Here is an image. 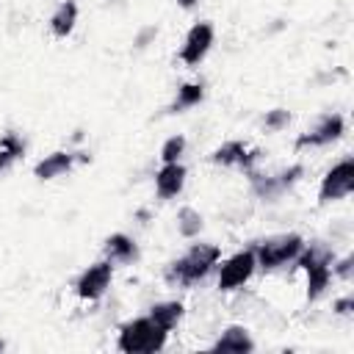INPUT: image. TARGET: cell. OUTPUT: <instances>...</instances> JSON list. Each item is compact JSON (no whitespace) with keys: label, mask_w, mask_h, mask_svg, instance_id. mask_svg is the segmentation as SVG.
Segmentation results:
<instances>
[{"label":"cell","mask_w":354,"mask_h":354,"mask_svg":"<svg viewBox=\"0 0 354 354\" xmlns=\"http://www.w3.org/2000/svg\"><path fill=\"white\" fill-rule=\"evenodd\" d=\"M202 100H205V86H202V83H183V86L177 88L174 102H171V111L177 113V111L194 108V105H199Z\"/></svg>","instance_id":"obj_18"},{"label":"cell","mask_w":354,"mask_h":354,"mask_svg":"<svg viewBox=\"0 0 354 354\" xmlns=\"http://www.w3.org/2000/svg\"><path fill=\"white\" fill-rule=\"evenodd\" d=\"M19 158H25V141L14 130L3 133V138H0V174L8 171Z\"/></svg>","instance_id":"obj_16"},{"label":"cell","mask_w":354,"mask_h":354,"mask_svg":"<svg viewBox=\"0 0 354 354\" xmlns=\"http://www.w3.org/2000/svg\"><path fill=\"white\" fill-rule=\"evenodd\" d=\"M343 130H346V119L340 113H326V116H321L315 122L313 130H307V133H301L296 138V149H304V147H326V144L337 141L343 136Z\"/></svg>","instance_id":"obj_8"},{"label":"cell","mask_w":354,"mask_h":354,"mask_svg":"<svg viewBox=\"0 0 354 354\" xmlns=\"http://www.w3.org/2000/svg\"><path fill=\"white\" fill-rule=\"evenodd\" d=\"M155 36H158V28H155V25L144 28V30H141V33L136 36V47H138V50H141V47H147V44H149V41H152Z\"/></svg>","instance_id":"obj_24"},{"label":"cell","mask_w":354,"mask_h":354,"mask_svg":"<svg viewBox=\"0 0 354 354\" xmlns=\"http://www.w3.org/2000/svg\"><path fill=\"white\" fill-rule=\"evenodd\" d=\"M196 3H199V0H177V6H180V8H185V11H191Z\"/></svg>","instance_id":"obj_25"},{"label":"cell","mask_w":354,"mask_h":354,"mask_svg":"<svg viewBox=\"0 0 354 354\" xmlns=\"http://www.w3.org/2000/svg\"><path fill=\"white\" fill-rule=\"evenodd\" d=\"M185 136H171V138H166L163 141V147H160V163H177L180 158H183V152H185Z\"/></svg>","instance_id":"obj_20"},{"label":"cell","mask_w":354,"mask_h":354,"mask_svg":"<svg viewBox=\"0 0 354 354\" xmlns=\"http://www.w3.org/2000/svg\"><path fill=\"white\" fill-rule=\"evenodd\" d=\"M75 160H77V155H72V152H66V149H55V152L44 155V158L33 166V177H36V180H55V177L66 174V171L75 166Z\"/></svg>","instance_id":"obj_11"},{"label":"cell","mask_w":354,"mask_h":354,"mask_svg":"<svg viewBox=\"0 0 354 354\" xmlns=\"http://www.w3.org/2000/svg\"><path fill=\"white\" fill-rule=\"evenodd\" d=\"M210 348L213 351H235V354H243V351H254V340H252V335H249L246 326H227Z\"/></svg>","instance_id":"obj_13"},{"label":"cell","mask_w":354,"mask_h":354,"mask_svg":"<svg viewBox=\"0 0 354 354\" xmlns=\"http://www.w3.org/2000/svg\"><path fill=\"white\" fill-rule=\"evenodd\" d=\"M102 252H105V260H111L113 266H124V263H133L138 257V246L130 235L124 232H113L105 238L102 243Z\"/></svg>","instance_id":"obj_12"},{"label":"cell","mask_w":354,"mask_h":354,"mask_svg":"<svg viewBox=\"0 0 354 354\" xmlns=\"http://www.w3.org/2000/svg\"><path fill=\"white\" fill-rule=\"evenodd\" d=\"M111 279H113V263L111 260H97L91 263L75 282V293L83 299V301H97L100 296H105V290L111 288Z\"/></svg>","instance_id":"obj_6"},{"label":"cell","mask_w":354,"mask_h":354,"mask_svg":"<svg viewBox=\"0 0 354 354\" xmlns=\"http://www.w3.org/2000/svg\"><path fill=\"white\" fill-rule=\"evenodd\" d=\"M185 166L177 160V163H160V169L155 171V194L160 199H174L183 185H185Z\"/></svg>","instance_id":"obj_10"},{"label":"cell","mask_w":354,"mask_h":354,"mask_svg":"<svg viewBox=\"0 0 354 354\" xmlns=\"http://www.w3.org/2000/svg\"><path fill=\"white\" fill-rule=\"evenodd\" d=\"M257 260H254V249H241L232 257H227L218 266V290H235L241 285L249 282V277L254 274Z\"/></svg>","instance_id":"obj_5"},{"label":"cell","mask_w":354,"mask_h":354,"mask_svg":"<svg viewBox=\"0 0 354 354\" xmlns=\"http://www.w3.org/2000/svg\"><path fill=\"white\" fill-rule=\"evenodd\" d=\"M332 310H335L337 315H351V313H354V296H343V299H337V301L332 304Z\"/></svg>","instance_id":"obj_23"},{"label":"cell","mask_w":354,"mask_h":354,"mask_svg":"<svg viewBox=\"0 0 354 354\" xmlns=\"http://www.w3.org/2000/svg\"><path fill=\"white\" fill-rule=\"evenodd\" d=\"M221 260V249L216 243H194L183 257L171 260L163 271L169 285H180V288H191L196 282H202L213 266H218Z\"/></svg>","instance_id":"obj_1"},{"label":"cell","mask_w":354,"mask_h":354,"mask_svg":"<svg viewBox=\"0 0 354 354\" xmlns=\"http://www.w3.org/2000/svg\"><path fill=\"white\" fill-rule=\"evenodd\" d=\"M332 274H335L337 279L348 282V279L354 277V254H346V257H340V260H332Z\"/></svg>","instance_id":"obj_22"},{"label":"cell","mask_w":354,"mask_h":354,"mask_svg":"<svg viewBox=\"0 0 354 354\" xmlns=\"http://www.w3.org/2000/svg\"><path fill=\"white\" fill-rule=\"evenodd\" d=\"M351 191H354V158H343L324 174L321 188H318V205L346 199Z\"/></svg>","instance_id":"obj_4"},{"label":"cell","mask_w":354,"mask_h":354,"mask_svg":"<svg viewBox=\"0 0 354 354\" xmlns=\"http://www.w3.org/2000/svg\"><path fill=\"white\" fill-rule=\"evenodd\" d=\"M213 39H216V30L210 22H196L191 25V30L185 33V41H183V50H180V61L185 66H196L213 47Z\"/></svg>","instance_id":"obj_7"},{"label":"cell","mask_w":354,"mask_h":354,"mask_svg":"<svg viewBox=\"0 0 354 354\" xmlns=\"http://www.w3.org/2000/svg\"><path fill=\"white\" fill-rule=\"evenodd\" d=\"M166 337L169 332L163 326H158L149 315H141L119 326L116 348L124 354H155L166 346Z\"/></svg>","instance_id":"obj_2"},{"label":"cell","mask_w":354,"mask_h":354,"mask_svg":"<svg viewBox=\"0 0 354 354\" xmlns=\"http://www.w3.org/2000/svg\"><path fill=\"white\" fill-rule=\"evenodd\" d=\"M177 230L183 238H196L202 232V213L194 207H183L177 213Z\"/></svg>","instance_id":"obj_19"},{"label":"cell","mask_w":354,"mask_h":354,"mask_svg":"<svg viewBox=\"0 0 354 354\" xmlns=\"http://www.w3.org/2000/svg\"><path fill=\"white\" fill-rule=\"evenodd\" d=\"M183 315H185L183 301H158V304L149 307V318H152L158 326H163L166 332H171V329L183 321Z\"/></svg>","instance_id":"obj_15"},{"label":"cell","mask_w":354,"mask_h":354,"mask_svg":"<svg viewBox=\"0 0 354 354\" xmlns=\"http://www.w3.org/2000/svg\"><path fill=\"white\" fill-rule=\"evenodd\" d=\"M75 22H77V3L64 0V3H58V8L50 17V33L55 39H66L75 30Z\"/></svg>","instance_id":"obj_14"},{"label":"cell","mask_w":354,"mask_h":354,"mask_svg":"<svg viewBox=\"0 0 354 354\" xmlns=\"http://www.w3.org/2000/svg\"><path fill=\"white\" fill-rule=\"evenodd\" d=\"M288 122H290V111H285V108H274V111H268V113L263 116V127L271 130V133L288 127Z\"/></svg>","instance_id":"obj_21"},{"label":"cell","mask_w":354,"mask_h":354,"mask_svg":"<svg viewBox=\"0 0 354 354\" xmlns=\"http://www.w3.org/2000/svg\"><path fill=\"white\" fill-rule=\"evenodd\" d=\"M246 149H249V147H246L243 141H235V138H232V141H224L221 147H216V149L210 152V163H216V166H238Z\"/></svg>","instance_id":"obj_17"},{"label":"cell","mask_w":354,"mask_h":354,"mask_svg":"<svg viewBox=\"0 0 354 354\" xmlns=\"http://www.w3.org/2000/svg\"><path fill=\"white\" fill-rule=\"evenodd\" d=\"M301 174H304L301 163H293L290 169H285V171H279V174H271V177H263V174H257V171H249V180H252V188H254L257 196H263V199H277V196H279L282 191H288Z\"/></svg>","instance_id":"obj_9"},{"label":"cell","mask_w":354,"mask_h":354,"mask_svg":"<svg viewBox=\"0 0 354 354\" xmlns=\"http://www.w3.org/2000/svg\"><path fill=\"white\" fill-rule=\"evenodd\" d=\"M301 246H304V238L296 235V232H290V235H274V238H266V241L252 243L257 268H263V271H277V268L293 263L296 254L301 252Z\"/></svg>","instance_id":"obj_3"}]
</instances>
